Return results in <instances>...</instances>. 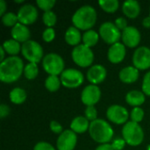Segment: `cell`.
<instances>
[{"mask_svg":"<svg viewBox=\"0 0 150 150\" xmlns=\"http://www.w3.org/2000/svg\"><path fill=\"white\" fill-rule=\"evenodd\" d=\"M24 62L18 56H9L0 63V80L11 83L19 79L24 73Z\"/></svg>","mask_w":150,"mask_h":150,"instance_id":"6da1fadb","label":"cell"},{"mask_svg":"<svg viewBox=\"0 0 150 150\" xmlns=\"http://www.w3.org/2000/svg\"><path fill=\"white\" fill-rule=\"evenodd\" d=\"M98 14L91 5H83L78 8L72 16V23L79 30L89 31L95 25Z\"/></svg>","mask_w":150,"mask_h":150,"instance_id":"7a4b0ae2","label":"cell"},{"mask_svg":"<svg viewBox=\"0 0 150 150\" xmlns=\"http://www.w3.org/2000/svg\"><path fill=\"white\" fill-rule=\"evenodd\" d=\"M89 134L91 139L100 144L109 143L114 134L111 125L102 119H98L90 124Z\"/></svg>","mask_w":150,"mask_h":150,"instance_id":"3957f363","label":"cell"},{"mask_svg":"<svg viewBox=\"0 0 150 150\" xmlns=\"http://www.w3.org/2000/svg\"><path fill=\"white\" fill-rule=\"evenodd\" d=\"M122 136L127 144L136 147L142 143L144 140V132L138 123L128 121L122 128Z\"/></svg>","mask_w":150,"mask_h":150,"instance_id":"277c9868","label":"cell"},{"mask_svg":"<svg viewBox=\"0 0 150 150\" xmlns=\"http://www.w3.org/2000/svg\"><path fill=\"white\" fill-rule=\"evenodd\" d=\"M42 67L49 76H58L65 70L64 61L61 55L55 53H50L44 56Z\"/></svg>","mask_w":150,"mask_h":150,"instance_id":"5b68a950","label":"cell"},{"mask_svg":"<svg viewBox=\"0 0 150 150\" xmlns=\"http://www.w3.org/2000/svg\"><path fill=\"white\" fill-rule=\"evenodd\" d=\"M71 56L73 62L82 68L91 66L94 61V54L92 50L91 47H88L83 44L75 47L71 52Z\"/></svg>","mask_w":150,"mask_h":150,"instance_id":"8992f818","label":"cell"},{"mask_svg":"<svg viewBox=\"0 0 150 150\" xmlns=\"http://www.w3.org/2000/svg\"><path fill=\"white\" fill-rule=\"evenodd\" d=\"M22 55L29 62L33 63H39L43 60V48L40 43L35 40H29L22 44L21 47Z\"/></svg>","mask_w":150,"mask_h":150,"instance_id":"52a82bcc","label":"cell"},{"mask_svg":"<svg viewBox=\"0 0 150 150\" xmlns=\"http://www.w3.org/2000/svg\"><path fill=\"white\" fill-rule=\"evenodd\" d=\"M62 84L69 89H75L81 86L84 81L83 73L76 69H67L61 75Z\"/></svg>","mask_w":150,"mask_h":150,"instance_id":"ba28073f","label":"cell"},{"mask_svg":"<svg viewBox=\"0 0 150 150\" xmlns=\"http://www.w3.org/2000/svg\"><path fill=\"white\" fill-rule=\"evenodd\" d=\"M121 33L115 24L110 21L103 23L99 27V36L105 43L111 46L119 42L121 38Z\"/></svg>","mask_w":150,"mask_h":150,"instance_id":"9c48e42d","label":"cell"},{"mask_svg":"<svg viewBox=\"0 0 150 150\" xmlns=\"http://www.w3.org/2000/svg\"><path fill=\"white\" fill-rule=\"evenodd\" d=\"M134 67L139 70H146L150 68V48L142 46L135 49L133 54Z\"/></svg>","mask_w":150,"mask_h":150,"instance_id":"30bf717a","label":"cell"},{"mask_svg":"<svg viewBox=\"0 0 150 150\" xmlns=\"http://www.w3.org/2000/svg\"><path fill=\"white\" fill-rule=\"evenodd\" d=\"M106 117L107 119L114 124L122 125L126 124L129 118V112L122 105H112L108 107L106 111Z\"/></svg>","mask_w":150,"mask_h":150,"instance_id":"8fae6325","label":"cell"},{"mask_svg":"<svg viewBox=\"0 0 150 150\" xmlns=\"http://www.w3.org/2000/svg\"><path fill=\"white\" fill-rule=\"evenodd\" d=\"M17 16L18 23L25 25H32L38 18V11L34 5L31 4H25L18 9Z\"/></svg>","mask_w":150,"mask_h":150,"instance_id":"7c38bea8","label":"cell"},{"mask_svg":"<svg viewBox=\"0 0 150 150\" xmlns=\"http://www.w3.org/2000/svg\"><path fill=\"white\" fill-rule=\"evenodd\" d=\"M77 143V135L72 130H64L58 137L56 147L58 150H74Z\"/></svg>","mask_w":150,"mask_h":150,"instance_id":"4fadbf2b","label":"cell"},{"mask_svg":"<svg viewBox=\"0 0 150 150\" xmlns=\"http://www.w3.org/2000/svg\"><path fill=\"white\" fill-rule=\"evenodd\" d=\"M101 98V91L98 85L90 84L84 87L81 94V100L86 106L95 105Z\"/></svg>","mask_w":150,"mask_h":150,"instance_id":"5bb4252c","label":"cell"},{"mask_svg":"<svg viewBox=\"0 0 150 150\" xmlns=\"http://www.w3.org/2000/svg\"><path fill=\"white\" fill-rule=\"evenodd\" d=\"M123 44L128 47H136L142 40L140 31L135 26H127L121 33Z\"/></svg>","mask_w":150,"mask_h":150,"instance_id":"9a60e30c","label":"cell"},{"mask_svg":"<svg viewBox=\"0 0 150 150\" xmlns=\"http://www.w3.org/2000/svg\"><path fill=\"white\" fill-rule=\"evenodd\" d=\"M107 71L106 69L100 64L91 66L87 71V79L91 84H98L105 81L106 78Z\"/></svg>","mask_w":150,"mask_h":150,"instance_id":"2e32d148","label":"cell"},{"mask_svg":"<svg viewBox=\"0 0 150 150\" xmlns=\"http://www.w3.org/2000/svg\"><path fill=\"white\" fill-rule=\"evenodd\" d=\"M126 54H127L126 46L123 43L118 42L110 47V48L108 49L107 57L112 63L118 64L125 59Z\"/></svg>","mask_w":150,"mask_h":150,"instance_id":"e0dca14e","label":"cell"},{"mask_svg":"<svg viewBox=\"0 0 150 150\" xmlns=\"http://www.w3.org/2000/svg\"><path fill=\"white\" fill-rule=\"evenodd\" d=\"M11 35L13 40L18 41L19 43H25L29 40L31 33L28 27L23 24L18 23L15 26H13L11 30Z\"/></svg>","mask_w":150,"mask_h":150,"instance_id":"ac0fdd59","label":"cell"},{"mask_svg":"<svg viewBox=\"0 0 150 150\" xmlns=\"http://www.w3.org/2000/svg\"><path fill=\"white\" fill-rule=\"evenodd\" d=\"M140 76V70L134 66L123 68L119 74L120 81L124 83H133L136 82Z\"/></svg>","mask_w":150,"mask_h":150,"instance_id":"d6986e66","label":"cell"},{"mask_svg":"<svg viewBox=\"0 0 150 150\" xmlns=\"http://www.w3.org/2000/svg\"><path fill=\"white\" fill-rule=\"evenodd\" d=\"M123 13L129 18H135L141 13V4L136 0H127L122 5Z\"/></svg>","mask_w":150,"mask_h":150,"instance_id":"ffe728a7","label":"cell"},{"mask_svg":"<svg viewBox=\"0 0 150 150\" xmlns=\"http://www.w3.org/2000/svg\"><path fill=\"white\" fill-rule=\"evenodd\" d=\"M145 94L140 91H130L126 95V102L134 107H140L145 102Z\"/></svg>","mask_w":150,"mask_h":150,"instance_id":"44dd1931","label":"cell"},{"mask_svg":"<svg viewBox=\"0 0 150 150\" xmlns=\"http://www.w3.org/2000/svg\"><path fill=\"white\" fill-rule=\"evenodd\" d=\"M90 121L83 116L76 117L70 123V130L76 134H83L89 130Z\"/></svg>","mask_w":150,"mask_h":150,"instance_id":"7402d4cb","label":"cell"},{"mask_svg":"<svg viewBox=\"0 0 150 150\" xmlns=\"http://www.w3.org/2000/svg\"><path fill=\"white\" fill-rule=\"evenodd\" d=\"M83 39L80 30L75 26H69L65 33V41L70 46H78Z\"/></svg>","mask_w":150,"mask_h":150,"instance_id":"603a6c76","label":"cell"},{"mask_svg":"<svg viewBox=\"0 0 150 150\" xmlns=\"http://www.w3.org/2000/svg\"><path fill=\"white\" fill-rule=\"evenodd\" d=\"M2 47L5 50L6 54H10L11 56H17V54L21 51V47H22L20 43L13 39L5 40L3 43Z\"/></svg>","mask_w":150,"mask_h":150,"instance_id":"cb8c5ba5","label":"cell"},{"mask_svg":"<svg viewBox=\"0 0 150 150\" xmlns=\"http://www.w3.org/2000/svg\"><path fill=\"white\" fill-rule=\"evenodd\" d=\"M27 98L26 91L22 88H14L10 92V100L12 104L21 105L23 104Z\"/></svg>","mask_w":150,"mask_h":150,"instance_id":"d4e9b609","label":"cell"},{"mask_svg":"<svg viewBox=\"0 0 150 150\" xmlns=\"http://www.w3.org/2000/svg\"><path fill=\"white\" fill-rule=\"evenodd\" d=\"M99 40V35L98 33L94 31V30H89L84 32V33L83 34V44L85 45L88 47H92L95 45H97V43L98 42Z\"/></svg>","mask_w":150,"mask_h":150,"instance_id":"484cf974","label":"cell"},{"mask_svg":"<svg viewBox=\"0 0 150 150\" xmlns=\"http://www.w3.org/2000/svg\"><path fill=\"white\" fill-rule=\"evenodd\" d=\"M98 4L103 11L108 13L115 12L120 7V2L118 0H100Z\"/></svg>","mask_w":150,"mask_h":150,"instance_id":"4316f807","label":"cell"},{"mask_svg":"<svg viewBox=\"0 0 150 150\" xmlns=\"http://www.w3.org/2000/svg\"><path fill=\"white\" fill-rule=\"evenodd\" d=\"M61 84V79L57 76H48L45 81V87L50 92L57 91L60 89Z\"/></svg>","mask_w":150,"mask_h":150,"instance_id":"83f0119b","label":"cell"},{"mask_svg":"<svg viewBox=\"0 0 150 150\" xmlns=\"http://www.w3.org/2000/svg\"><path fill=\"white\" fill-rule=\"evenodd\" d=\"M39 74V68L36 63L29 62L25 66L24 75L25 77L28 80H33L37 77Z\"/></svg>","mask_w":150,"mask_h":150,"instance_id":"f1b7e54d","label":"cell"},{"mask_svg":"<svg viewBox=\"0 0 150 150\" xmlns=\"http://www.w3.org/2000/svg\"><path fill=\"white\" fill-rule=\"evenodd\" d=\"M2 23L4 25L12 28L18 23L17 14L13 12H6L4 16H2Z\"/></svg>","mask_w":150,"mask_h":150,"instance_id":"f546056e","label":"cell"},{"mask_svg":"<svg viewBox=\"0 0 150 150\" xmlns=\"http://www.w3.org/2000/svg\"><path fill=\"white\" fill-rule=\"evenodd\" d=\"M42 20L45 25H47V27H53L57 22V17L53 11H49L44 12L42 16Z\"/></svg>","mask_w":150,"mask_h":150,"instance_id":"4dcf8cb0","label":"cell"},{"mask_svg":"<svg viewBox=\"0 0 150 150\" xmlns=\"http://www.w3.org/2000/svg\"><path fill=\"white\" fill-rule=\"evenodd\" d=\"M130 117H131V121L135 122V123H140L142 121L143 118H144V111L142 108L141 107H134L133 110L131 111L130 113Z\"/></svg>","mask_w":150,"mask_h":150,"instance_id":"1f68e13d","label":"cell"},{"mask_svg":"<svg viewBox=\"0 0 150 150\" xmlns=\"http://www.w3.org/2000/svg\"><path fill=\"white\" fill-rule=\"evenodd\" d=\"M55 3L56 2L54 0H37L36 1V4H37L38 7L40 9L43 10L45 12L51 11L52 8L54 6Z\"/></svg>","mask_w":150,"mask_h":150,"instance_id":"d6a6232c","label":"cell"},{"mask_svg":"<svg viewBox=\"0 0 150 150\" xmlns=\"http://www.w3.org/2000/svg\"><path fill=\"white\" fill-rule=\"evenodd\" d=\"M84 117L91 122L98 120V111L94 105L87 106L84 111Z\"/></svg>","mask_w":150,"mask_h":150,"instance_id":"836d02e7","label":"cell"},{"mask_svg":"<svg viewBox=\"0 0 150 150\" xmlns=\"http://www.w3.org/2000/svg\"><path fill=\"white\" fill-rule=\"evenodd\" d=\"M55 38V31L53 27H47L42 33V39L45 42H52Z\"/></svg>","mask_w":150,"mask_h":150,"instance_id":"e575fe53","label":"cell"},{"mask_svg":"<svg viewBox=\"0 0 150 150\" xmlns=\"http://www.w3.org/2000/svg\"><path fill=\"white\" fill-rule=\"evenodd\" d=\"M142 92L150 97V71L145 74L142 81Z\"/></svg>","mask_w":150,"mask_h":150,"instance_id":"d590c367","label":"cell"},{"mask_svg":"<svg viewBox=\"0 0 150 150\" xmlns=\"http://www.w3.org/2000/svg\"><path fill=\"white\" fill-rule=\"evenodd\" d=\"M50 129L53 133L56 134H61L62 132H63V128H62V126L56 120H52L50 122Z\"/></svg>","mask_w":150,"mask_h":150,"instance_id":"8d00e7d4","label":"cell"},{"mask_svg":"<svg viewBox=\"0 0 150 150\" xmlns=\"http://www.w3.org/2000/svg\"><path fill=\"white\" fill-rule=\"evenodd\" d=\"M126 144L127 142L123 138H116L115 140H113L112 143V147L113 150H122L125 148Z\"/></svg>","mask_w":150,"mask_h":150,"instance_id":"74e56055","label":"cell"},{"mask_svg":"<svg viewBox=\"0 0 150 150\" xmlns=\"http://www.w3.org/2000/svg\"><path fill=\"white\" fill-rule=\"evenodd\" d=\"M115 25L117 26V28L120 30V31H124L128 25H127V21L125 18L123 17H120L118 18H116L115 22H114Z\"/></svg>","mask_w":150,"mask_h":150,"instance_id":"f35d334b","label":"cell"},{"mask_svg":"<svg viewBox=\"0 0 150 150\" xmlns=\"http://www.w3.org/2000/svg\"><path fill=\"white\" fill-rule=\"evenodd\" d=\"M33 150H55V149L48 142H40L34 146Z\"/></svg>","mask_w":150,"mask_h":150,"instance_id":"ab89813d","label":"cell"},{"mask_svg":"<svg viewBox=\"0 0 150 150\" xmlns=\"http://www.w3.org/2000/svg\"><path fill=\"white\" fill-rule=\"evenodd\" d=\"M9 114H10V108H9V106L4 105V104H2L0 105V118L2 120H4Z\"/></svg>","mask_w":150,"mask_h":150,"instance_id":"60d3db41","label":"cell"},{"mask_svg":"<svg viewBox=\"0 0 150 150\" xmlns=\"http://www.w3.org/2000/svg\"><path fill=\"white\" fill-rule=\"evenodd\" d=\"M6 9H7V4L5 3L4 0H0V15L4 16L6 12Z\"/></svg>","mask_w":150,"mask_h":150,"instance_id":"b9f144b4","label":"cell"},{"mask_svg":"<svg viewBox=\"0 0 150 150\" xmlns=\"http://www.w3.org/2000/svg\"><path fill=\"white\" fill-rule=\"evenodd\" d=\"M95 150H113L112 144L110 143H106V144H101L99 145Z\"/></svg>","mask_w":150,"mask_h":150,"instance_id":"7bdbcfd3","label":"cell"},{"mask_svg":"<svg viewBox=\"0 0 150 150\" xmlns=\"http://www.w3.org/2000/svg\"><path fill=\"white\" fill-rule=\"evenodd\" d=\"M142 25L145 28H148L149 29L150 28V17H146L143 20H142Z\"/></svg>","mask_w":150,"mask_h":150,"instance_id":"ee69618b","label":"cell"},{"mask_svg":"<svg viewBox=\"0 0 150 150\" xmlns=\"http://www.w3.org/2000/svg\"><path fill=\"white\" fill-rule=\"evenodd\" d=\"M0 53H1V55H0V61H1V62H3L4 59H6V58H5V56H4L6 52H5V50L4 49V47H0Z\"/></svg>","mask_w":150,"mask_h":150,"instance_id":"f6af8a7d","label":"cell"},{"mask_svg":"<svg viewBox=\"0 0 150 150\" xmlns=\"http://www.w3.org/2000/svg\"><path fill=\"white\" fill-rule=\"evenodd\" d=\"M15 3H17V4H21V3H23V0H20V1H15Z\"/></svg>","mask_w":150,"mask_h":150,"instance_id":"bcb514c9","label":"cell"},{"mask_svg":"<svg viewBox=\"0 0 150 150\" xmlns=\"http://www.w3.org/2000/svg\"><path fill=\"white\" fill-rule=\"evenodd\" d=\"M147 150H150V145H149V146L147 147Z\"/></svg>","mask_w":150,"mask_h":150,"instance_id":"7dc6e473","label":"cell"},{"mask_svg":"<svg viewBox=\"0 0 150 150\" xmlns=\"http://www.w3.org/2000/svg\"><path fill=\"white\" fill-rule=\"evenodd\" d=\"M149 17H150V7H149Z\"/></svg>","mask_w":150,"mask_h":150,"instance_id":"c3c4849f","label":"cell"}]
</instances>
